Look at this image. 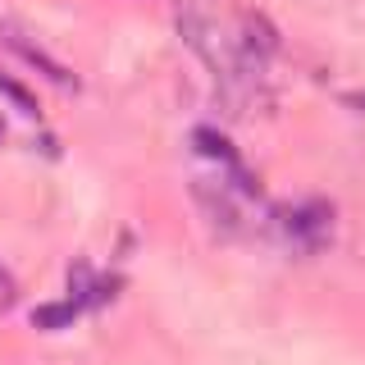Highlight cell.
I'll list each match as a JSON object with an SVG mask.
<instances>
[{
  "instance_id": "cell-1",
  "label": "cell",
  "mask_w": 365,
  "mask_h": 365,
  "mask_svg": "<svg viewBox=\"0 0 365 365\" xmlns=\"http://www.w3.org/2000/svg\"><path fill=\"white\" fill-rule=\"evenodd\" d=\"M178 32L187 46L215 68L228 96L251 91L265 73V60L274 55V32L260 14H237L228 23L210 0H182L178 5Z\"/></svg>"
},
{
  "instance_id": "cell-2",
  "label": "cell",
  "mask_w": 365,
  "mask_h": 365,
  "mask_svg": "<svg viewBox=\"0 0 365 365\" xmlns=\"http://www.w3.org/2000/svg\"><path fill=\"white\" fill-rule=\"evenodd\" d=\"M0 41H5L9 51H19V55H23V60H28V64H37L41 73L51 78V83H60V87H73V78H68V68H64V64H55L51 55H46V51H37V46H32V41H23L14 28H0Z\"/></svg>"
},
{
  "instance_id": "cell-3",
  "label": "cell",
  "mask_w": 365,
  "mask_h": 365,
  "mask_svg": "<svg viewBox=\"0 0 365 365\" xmlns=\"http://www.w3.org/2000/svg\"><path fill=\"white\" fill-rule=\"evenodd\" d=\"M73 315H78L73 302H64V306H41V311H32V324H37V329H60V324H68Z\"/></svg>"
},
{
  "instance_id": "cell-4",
  "label": "cell",
  "mask_w": 365,
  "mask_h": 365,
  "mask_svg": "<svg viewBox=\"0 0 365 365\" xmlns=\"http://www.w3.org/2000/svg\"><path fill=\"white\" fill-rule=\"evenodd\" d=\"M0 91H5V96H14L23 114H37V101H32V96H28V91H23V87L14 83V78H9V73H0Z\"/></svg>"
},
{
  "instance_id": "cell-5",
  "label": "cell",
  "mask_w": 365,
  "mask_h": 365,
  "mask_svg": "<svg viewBox=\"0 0 365 365\" xmlns=\"http://www.w3.org/2000/svg\"><path fill=\"white\" fill-rule=\"evenodd\" d=\"M14 302V279H9V269L0 265V306H9Z\"/></svg>"
}]
</instances>
